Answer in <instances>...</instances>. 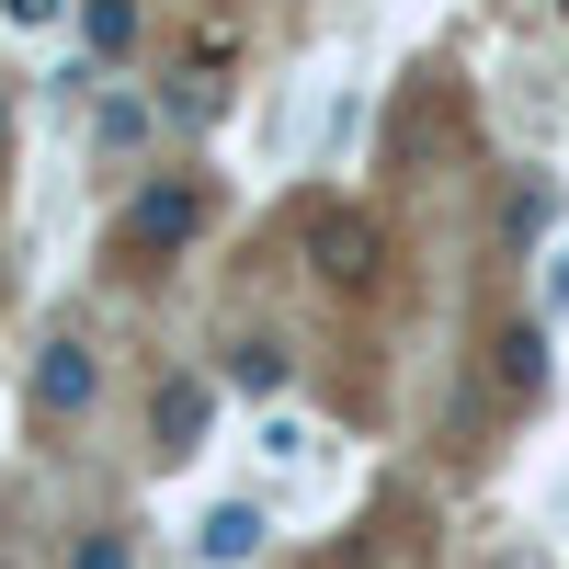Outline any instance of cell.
Returning <instances> with one entry per match:
<instances>
[{
  "mask_svg": "<svg viewBox=\"0 0 569 569\" xmlns=\"http://www.w3.org/2000/svg\"><path fill=\"white\" fill-rule=\"evenodd\" d=\"M69 569H126V536H114V525H91V536L69 547Z\"/></svg>",
  "mask_w": 569,
  "mask_h": 569,
  "instance_id": "obj_9",
  "label": "cell"
},
{
  "mask_svg": "<svg viewBox=\"0 0 569 569\" xmlns=\"http://www.w3.org/2000/svg\"><path fill=\"white\" fill-rule=\"evenodd\" d=\"M206 410H217V388H206V376H160V399H149L160 456H194V445H206Z\"/></svg>",
  "mask_w": 569,
  "mask_h": 569,
  "instance_id": "obj_2",
  "label": "cell"
},
{
  "mask_svg": "<svg viewBox=\"0 0 569 569\" xmlns=\"http://www.w3.org/2000/svg\"><path fill=\"white\" fill-rule=\"evenodd\" d=\"M91 388H103L91 342H46V365H34V410H91Z\"/></svg>",
  "mask_w": 569,
  "mask_h": 569,
  "instance_id": "obj_3",
  "label": "cell"
},
{
  "mask_svg": "<svg viewBox=\"0 0 569 569\" xmlns=\"http://www.w3.org/2000/svg\"><path fill=\"white\" fill-rule=\"evenodd\" d=\"M91 46L126 58V46H137V0H91Z\"/></svg>",
  "mask_w": 569,
  "mask_h": 569,
  "instance_id": "obj_8",
  "label": "cell"
},
{
  "mask_svg": "<svg viewBox=\"0 0 569 569\" xmlns=\"http://www.w3.org/2000/svg\"><path fill=\"white\" fill-rule=\"evenodd\" d=\"M308 262H319L330 284H365V273H376V228H365V217H319V228H308Z\"/></svg>",
  "mask_w": 569,
  "mask_h": 569,
  "instance_id": "obj_4",
  "label": "cell"
},
{
  "mask_svg": "<svg viewBox=\"0 0 569 569\" xmlns=\"http://www.w3.org/2000/svg\"><path fill=\"white\" fill-rule=\"evenodd\" d=\"M490 376H501L512 399H536V388H547V330H536V319H501V330H490Z\"/></svg>",
  "mask_w": 569,
  "mask_h": 569,
  "instance_id": "obj_6",
  "label": "cell"
},
{
  "mask_svg": "<svg viewBox=\"0 0 569 569\" xmlns=\"http://www.w3.org/2000/svg\"><path fill=\"white\" fill-rule=\"evenodd\" d=\"M206 182H149V194L126 206V251H194L206 240Z\"/></svg>",
  "mask_w": 569,
  "mask_h": 569,
  "instance_id": "obj_1",
  "label": "cell"
},
{
  "mask_svg": "<svg viewBox=\"0 0 569 569\" xmlns=\"http://www.w3.org/2000/svg\"><path fill=\"white\" fill-rule=\"evenodd\" d=\"M262 456L273 467H308V421H262Z\"/></svg>",
  "mask_w": 569,
  "mask_h": 569,
  "instance_id": "obj_10",
  "label": "cell"
},
{
  "mask_svg": "<svg viewBox=\"0 0 569 569\" xmlns=\"http://www.w3.org/2000/svg\"><path fill=\"white\" fill-rule=\"evenodd\" d=\"M228 388L273 399V388H284V353H273V342H240V353H228Z\"/></svg>",
  "mask_w": 569,
  "mask_h": 569,
  "instance_id": "obj_7",
  "label": "cell"
},
{
  "mask_svg": "<svg viewBox=\"0 0 569 569\" xmlns=\"http://www.w3.org/2000/svg\"><path fill=\"white\" fill-rule=\"evenodd\" d=\"M262 536H273V512H262V501H217V512H206V536H194V558H206V569H240Z\"/></svg>",
  "mask_w": 569,
  "mask_h": 569,
  "instance_id": "obj_5",
  "label": "cell"
},
{
  "mask_svg": "<svg viewBox=\"0 0 569 569\" xmlns=\"http://www.w3.org/2000/svg\"><path fill=\"white\" fill-rule=\"evenodd\" d=\"M12 23H58V0H12Z\"/></svg>",
  "mask_w": 569,
  "mask_h": 569,
  "instance_id": "obj_11",
  "label": "cell"
}]
</instances>
